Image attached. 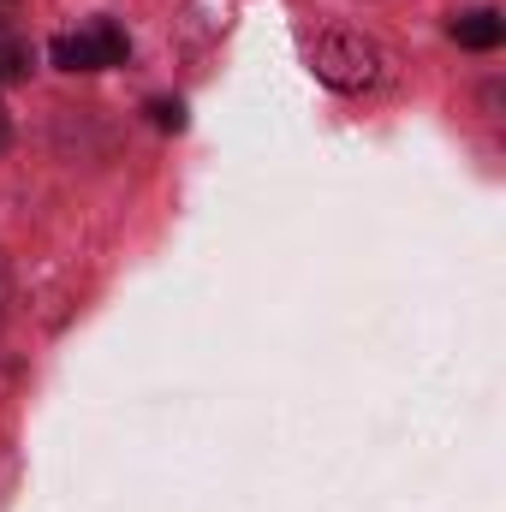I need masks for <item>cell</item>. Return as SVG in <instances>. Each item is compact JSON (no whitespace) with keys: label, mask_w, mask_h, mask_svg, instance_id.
<instances>
[{"label":"cell","mask_w":506,"mask_h":512,"mask_svg":"<svg viewBox=\"0 0 506 512\" xmlns=\"http://www.w3.org/2000/svg\"><path fill=\"white\" fill-rule=\"evenodd\" d=\"M310 60L328 90H376L381 84V48L358 30H322Z\"/></svg>","instance_id":"obj_1"},{"label":"cell","mask_w":506,"mask_h":512,"mask_svg":"<svg viewBox=\"0 0 506 512\" xmlns=\"http://www.w3.org/2000/svg\"><path fill=\"white\" fill-rule=\"evenodd\" d=\"M48 54H54L60 72H102V66H126L131 42H126L120 24H96V30H84V36H60Z\"/></svg>","instance_id":"obj_2"},{"label":"cell","mask_w":506,"mask_h":512,"mask_svg":"<svg viewBox=\"0 0 506 512\" xmlns=\"http://www.w3.org/2000/svg\"><path fill=\"white\" fill-rule=\"evenodd\" d=\"M453 42H459V48L489 54V48H501V42H506V18H501V12H489V6L459 12V18H453Z\"/></svg>","instance_id":"obj_3"},{"label":"cell","mask_w":506,"mask_h":512,"mask_svg":"<svg viewBox=\"0 0 506 512\" xmlns=\"http://www.w3.org/2000/svg\"><path fill=\"white\" fill-rule=\"evenodd\" d=\"M24 72H30V48L12 42V36H0V84H18Z\"/></svg>","instance_id":"obj_4"},{"label":"cell","mask_w":506,"mask_h":512,"mask_svg":"<svg viewBox=\"0 0 506 512\" xmlns=\"http://www.w3.org/2000/svg\"><path fill=\"white\" fill-rule=\"evenodd\" d=\"M149 120L161 131H185V102H179V96H155V102H149Z\"/></svg>","instance_id":"obj_5"},{"label":"cell","mask_w":506,"mask_h":512,"mask_svg":"<svg viewBox=\"0 0 506 512\" xmlns=\"http://www.w3.org/2000/svg\"><path fill=\"white\" fill-rule=\"evenodd\" d=\"M0 143H6V108H0Z\"/></svg>","instance_id":"obj_6"},{"label":"cell","mask_w":506,"mask_h":512,"mask_svg":"<svg viewBox=\"0 0 506 512\" xmlns=\"http://www.w3.org/2000/svg\"><path fill=\"white\" fill-rule=\"evenodd\" d=\"M0 298H6V268H0Z\"/></svg>","instance_id":"obj_7"}]
</instances>
